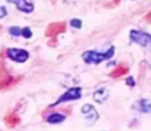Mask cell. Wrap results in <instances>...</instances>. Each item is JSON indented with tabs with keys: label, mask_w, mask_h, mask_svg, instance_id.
Segmentation results:
<instances>
[{
	"label": "cell",
	"mask_w": 151,
	"mask_h": 131,
	"mask_svg": "<svg viewBox=\"0 0 151 131\" xmlns=\"http://www.w3.org/2000/svg\"><path fill=\"white\" fill-rule=\"evenodd\" d=\"M127 85H131V86H134L135 85V81L132 78H128L127 79Z\"/></svg>",
	"instance_id": "obj_18"
},
{
	"label": "cell",
	"mask_w": 151,
	"mask_h": 131,
	"mask_svg": "<svg viewBox=\"0 0 151 131\" xmlns=\"http://www.w3.org/2000/svg\"><path fill=\"white\" fill-rule=\"evenodd\" d=\"M63 120H65V116L61 114H52L49 116L46 117V122L50 124H57V123H61Z\"/></svg>",
	"instance_id": "obj_10"
},
{
	"label": "cell",
	"mask_w": 151,
	"mask_h": 131,
	"mask_svg": "<svg viewBox=\"0 0 151 131\" xmlns=\"http://www.w3.org/2000/svg\"><path fill=\"white\" fill-rule=\"evenodd\" d=\"M71 26H72V28H76V29H81L82 21L81 19H72V21H71Z\"/></svg>",
	"instance_id": "obj_16"
},
{
	"label": "cell",
	"mask_w": 151,
	"mask_h": 131,
	"mask_svg": "<svg viewBox=\"0 0 151 131\" xmlns=\"http://www.w3.org/2000/svg\"><path fill=\"white\" fill-rule=\"evenodd\" d=\"M6 15H7V10H6L4 7H1V6H0V19H1V18H4Z\"/></svg>",
	"instance_id": "obj_17"
},
{
	"label": "cell",
	"mask_w": 151,
	"mask_h": 131,
	"mask_svg": "<svg viewBox=\"0 0 151 131\" xmlns=\"http://www.w3.org/2000/svg\"><path fill=\"white\" fill-rule=\"evenodd\" d=\"M93 97H94V101H97V103H99V104H104L106 100L109 98V90L105 88H101L94 93Z\"/></svg>",
	"instance_id": "obj_9"
},
{
	"label": "cell",
	"mask_w": 151,
	"mask_h": 131,
	"mask_svg": "<svg viewBox=\"0 0 151 131\" xmlns=\"http://www.w3.org/2000/svg\"><path fill=\"white\" fill-rule=\"evenodd\" d=\"M8 3H12L17 6V8L22 12H32L34 10V4L32 1H29V0H7Z\"/></svg>",
	"instance_id": "obj_6"
},
{
	"label": "cell",
	"mask_w": 151,
	"mask_h": 131,
	"mask_svg": "<svg viewBox=\"0 0 151 131\" xmlns=\"http://www.w3.org/2000/svg\"><path fill=\"white\" fill-rule=\"evenodd\" d=\"M146 21H147V22H151V12L147 15V17H146Z\"/></svg>",
	"instance_id": "obj_19"
},
{
	"label": "cell",
	"mask_w": 151,
	"mask_h": 131,
	"mask_svg": "<svg viewBox=\"0 0 151 131\" xmlns=\"http://www.w3.org/2000/svg\"><path fill=\"white\" fill-rule=\"evenodd\" d=\"M22 35H23L25 38H30V37L33 35V33L29 28H25V29H22Z\"/></svg>",
	"instance_id": "obj_15"
},
{
	"label": "cell",
	"mask_w": 151,
	"mask_h": 131,
	"mask_svg": "<svg viewBox=\"0 0 151 131\" xmlns=\"http://www.w3.org/2000/svg\"><path fill=\"white\" fill-rule=\"evenodd\" d=\"M12 83V77L7 72V70L3 67V64H0V89L7 88Z\"/></svg>",
	"instance_id": "obj_7"
},
{
	"label": "cell",
	"mask_w": 151,
	"mask_h": 131,
	"mask_svg": "<svg viewBox=\"0 0 151 131\" xmlns=\"http://www.w3.org/2000/svg\"><path fill=\"white\" fill-rule=\"evenodd\" d=\"M127 72H128V67H127L125 64H121V66H117V67L110 72V77L116 78V77H121V75L127 74Z\"/></svg>",
	"instance_id": "obj_11"
},
{
	"label": "cell",
	"mask_w": 151,
	"mask_h": 131,
	"mask_svg": "<svg viewBox=\"0 0 151 131\" xmlns=\"http://www.w3.org/2000/svg\"><path fill=\"white\" fill-rule=\"evenodd\" d=\"M7 56L17 63H25L29 59V52L25 49H19V48H10L7 49Z\"/></svg>",
	"instance_id": "obj_4"
},
{
	"label": "cell",
	"mask_w": 151,
	"mask_h": 131,
	"mask_svg": "<svg viewBox=\"0 0 151 131\" xmlns=\"http://www.w3.org/2000/svg\"><path fill=\"white\" fill-rule=\"evenodd\" d=\"M64 30H65V23H63V22H56V23H52V25L48 28L46 34L49 35V37H52V35H56V34H59V33H63Z\"/></svg>",
	"instance_id": "obj_8"
},
{
	"label": "cell",
	"mask_w": 151,
	"mask_h": 131,
	"mask_svg": "<svg viewBox=\"0 0 151 131\" xmlns=\"http://www.w3.org/2000/svg\"><path fill=\"white\" fill-rule=\"evenodd\" d=\"M10 33L12 35H22V29L17 28V26H12V28H10Z\"/></svg>",
	"instance_id": "obj_14"
},
{
	"label": "cell",
	"mask_w": 151,
	"mask_h": 131,
	"mask_svg": "<svg viewBox=\"0 0 151 131\" xmlns=\"http://www.w3.org/2000/svg\"><path fill=\"white\" fill-rule=\"evenodd\" d=\"M113 53H114V48L110 46L109 49L104 53L97 52V51H86L82 55V57H83L84 63H87V64H99L104 60H106V59H110L113 56Z\"/></svg>",
	"instance_id": "obj_1"
},
{
	"label": "cell",
	"mask_w": 151,
	"mask_h": 131,
	"mask_svg": "<svg viewBox=\"0 0 151 131\" xmlns=\"http://www.w3.org/2000/svg\"><path fill=\"white\" fill-rule=\"evenodd\" d=\"M135 105L140 106L139 111H142V112H150V109H151V105H150V101H148V100H140V101H137Z\"/></svg>",
	"instance_id": "obj_13"
},
{
	"label": "cell",
	"mask_w": 151,
	"mask_h": 131,
	"mask_svg": "<svg viewBox=\"0 0 151 131\" xmlns=\"http://www.w3.org/2000/svg\"><path fill=\"white\" fill-rule=\"evenodd\" d=\"M6 123H7L8 127H15V126L19 124V117H18L15 114L8 115V116L6 117Z\"/></svg>",
	"instance_id": "obj_12"
},
{
	"label": "cell",
	"mask_w": 151,
	"mask_h": 131,
	"mask_svg": "<svg viewBox=\"0 0 151 131\" xmlns=\"http://www.w3.org/2000/svg\"><path fill=\"white\" fill-rule=\"evenodd\" d=\"M82 114L86 117V120H88L90 124H93L98 119V112H97V109H95L93 105H90V104H84V105L82 106Z\"/></svg>",
	"instance_id": "obj_5"
},
{
	"label": "cell",
	"mask_w": 151,
	"mask_h": 131,
	"mask_svg": "<svg viewBox=\"0 0 151 131\" xmlns=\"http://www.w3.org/2000/svg\"><path fill=\"white\" fill-rule=\"evenodd\" d=\"M81 97H82L81 88H70L57 101H55L53 105H59V104H61V103H67V101H72V100H79Z\"/></svg>",
	"instance_id": "obj_3"
},
{
	"label": "cell",
	"mask_w": 151,
	"mask_h": 131,
	"mask_svg": "<svg viewBox=\"0 0 151 131\" xmlns=\"http://www.w3.org/2000/svg\"><path fill=\"white\" fill-rule=\"evenodd\" d=\"M129 38H131V41L139 44L140 46L151 48V34H148V33L139 32V30H131Z\"/></svg>",
	"instance_id": "obj_2"
}]
</instances>
